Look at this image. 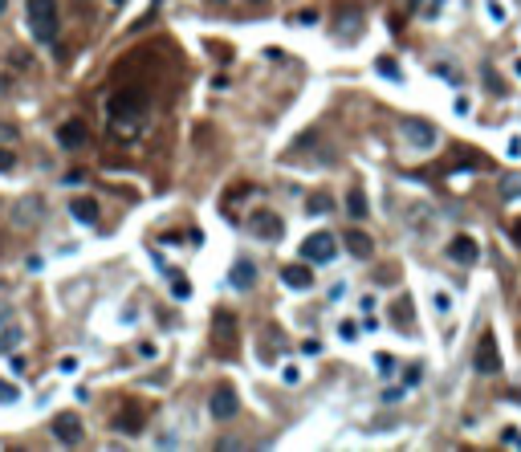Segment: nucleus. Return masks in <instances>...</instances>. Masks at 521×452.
I'll return each mask as SVG.
<instances>
[{"instance_id": "0eeeda50", "label": "nucleus", "mask_w": 521, "mask_h": 452, "mask_svg": "<svg viewBox=\"0 0 521 452\" xmlns=\"http://www.w3.org/2000/svg\"><path fill=\"white\" fill-rule=\"evenodd\" d=\"M86 139H90V127H86L81 118H65L62 127H57V143H62L65 151H78V147H86Z\"/></svg>"}, {"instance_id": "c756f323", "label": "nucleus", "mask_w": 521, "mask_h": 452, "mask_svg": "<svg viewBox=\"0 0 521 452\" xmlns=\"http://www.w3.org/2000/svg\"><path fill=\"white\" fill-rule=\"evenodd\" d=\"M403 383H407V388H416V383H420V367H407V371H403Z\"/></svg>"}, {"instance_id": "dca6fc26", "label": "nucleus", "mask_w": 521, "mask_h": 452, "mask_svg": "<svg viewBox=\"0 0 521 452\" xmlns=\"http://www.w3.org/2000/svg\"><path fill=\"white\" fill-rule=\"evenodd\" d=\"M281 281H285L290 290H309V286H314V273H309L306 265H285V269H281Z\"/></svg>"}, {"instance_id": "20e7f679", "label": "nucleus", "mask_w": 521, "mask_h": 452, "mask_svg": "<svg viewBox=\"0 0 521 452\" xmlns=\"http://www.w3.org/2000/svg\"><path fill=\"white\" fill-rule=\"evenodd\" d=\"M334 253H338V241H334V232H309L306 241H302V257H306V261H318V265H326V261H334Z\"/></svg>"}, {"instance_id": "2f4dec72", "label": "nucleus", "mask_w": 521, "mask_h": 452, "mask_svg": "<svg viewBox=\"0 0 521 452\" xmlns=\"http://www.w3.org/2000/svg\"><path fill=\"white\" fill-rule=\"evenodd\" d=\"M440 9H444V0H432V4H428V9H423V16H436Z\"/></svg>"}, {"instance_id": "c85d7f7f", "label": "nucleus", "mask_w": 521, "mask_h": 452, "mask_svg": "<svg viewBox=\"0 0 521 452\" xmlns=\"http://www.w3.org/2000/svg\"><path fill=\"white\" fill-rule=\"evenodd\" d=\"M309 212H330V200H326V196H314V200H309Z\"/></svg>"}, {"instance_id": "39448f33", "label": "nucleus", "mask_w": 521, "mask_h": 452, "mask_svg": "<svg viewBox=\"0 0 521 452\" xmlns=\"http://www.w3.org/2000/svg\"><path fill=\"white\" fill-rule=\"evenodd\" d=\"M248 228L257 232L260 241H281V237H285V220H281L277 212H253V216H248Z\"/></svg>"}, {"instance_id": "473e14b6", "label": "nucleus", "mask_w": 521, "mask_h": 452, "mask_svg": "<svg viewBox=\"0 0 521 452\" xmlns=\"http://www.w3.org/2000/svg\"><path fill=\"white\" fill-rule=\"evenodd\" d=\"M513 241L521 244V220H513Z\"/></svg>"}, {"instance_id": "9d476101", "label": "nucleus", "mask_w": 521, "mask_h": 452, "mask_svg": "<svg viewBox=\"0 0 521 452\" xmlns=\"http://www.w3.org/2000/svg\"><path fill=\"white\" fill-rule=\"evenodd\" d=\"M236 407H241V400H236V391H232V388H220L216 395H212L208 412L216 416V420H232V416H236Z\"/></svg>"}, {"instance_id": "4be33fe9", "label": "nucleus", "mask_w": 521, "mask_h": 452, "mask_svg": "<svg viewBox=\"0 0 521 452\" xmlns=\"http://www.w3.org/2000/svg\"><path fill=\"white\" fill-rule=\"evenodd\" d=\"M395 322H399V326H411V322H416V314H411V302H407V298L395 306Z\"/></svg>"}, {"instance_id": "2eb2a0df", "label": "nucleus", "mask_w": 521, "mask_h": 452, "mask_svg": "<svg viewBox=\"0 0 521 452\" xmlns=\"http://www.w3.org/2000/svg\"><path fill=\"white\" fill-rule=\"evenodd\" d=\"M114 428H118V432H139V428H143V407L122 404L118 416H114Z\"/></svg>"}, {"instance_id": "412c9836", "label": "nucleus", "mask_w": 521, "mask_h": 452, "mask_svg": "<svg viewBox=\"0 0 521 452\" xmlns=\"http://www.w3.org/2000/svg\"><path fill=\"white\" fill-rule=\"evenodd\" d=\"M374 69H379L383 78H391V81H399V78H403V74H399V65L391 62V57H379V62H374Z\"/></svg>"}, {"instance_id": "393cba45", "label": "nucleus", "mask_w": 521, "mask_h": 452, "mask_svg": "<svg viewBox=\"0 0 521 452\" xmlns=\"http://www.w3.org/2000/svg\"><path fill=\"white\" fill-rule=\"evenodd\" d=\"M13 167H16V155L8 147H0V171H13Z\"/></svg>"}, {"instance_id": "b1692460", "label": "nucleus", "mask_w": 521, "mask_h": 452, "mask_svg": "<svg viewBox=\"0 0 521 452\" xmlns=\"http://www.w3.org/2000/svg\"><path fill=\"white\" fill-rule=\"evenodd\" d=\"M16 395H21L16 383H4V379H0V404H16Z\"/></svg>"}, {"instance_id": "4468645a", "label": "nucleus", "mask_w": 521, "mask_h": 452, "mask_svg": "<svg viewBox=\"0 0 521 452\" xmlns=\"http://www.w3.org/2000/svg\"><path fill=\"white\" fill-rule=\"evenodd\" d=\"M342 241H346V249L355 253L358 261H367L374 253V241L367 237V232H358V228H350V232H342Z\"/></svg>"}, {"instance_id": "72a5a7b5", "label": "nucleus", "mask_w": 521, "mask_h": 452, "mask_svg": "<svg viewBox=\"0 0 521 452\" xmlns=\"http://www.w3.org/2000/svg\"><path fill=\"white\" fill-rule=\"evenodd\" d=\"M4 9H8V0H0V13H4Z\"/></svg>"}, {"instance_id": "aec40b11", "label": "nucleus", "mask_w": 521, "mask_h": 452, "mask_svg": "<svg viewBox=\"0 0 521 452\" xmlns=\"http://www.w3.org/2000/svg\"><path fill=\"white\" fill-rule=\"evenodd\" d=\"M21 339H25V334H21V326H8V330L0 334V355H13L16 346H21Z\"/></svg>"}, {"instance_id": "6e6552de", "label": "nucleus", "mask_w": 521, "mask_h": 452, "mask_svg": "<svg viewBox=\"0 0 521 452\" xmlns=\"http://www.w3.org/2000/svg\"><path fill=\"white\" fill-rule=\"evenodd\" d=\"M216 355H236V322L224 310L216 314Z\"/></svg>"}, {"instance_id": "f3484780", "label": "nucleus", "mask_w": 521, "mask_h": 452, "mask_svg": "<svg viewBox=\"0 0 521 452\" xmlns=\"http://www.w3.org/2000/svg\"><path fill=\"white\" fill-rule=\"evenodd\" d=\"M69 212L78 216L81 225H98V216H102V212H98V204H94V200H86V196H78V200H69Z\"/></svg>"}, {"instance_id": "a211bd4d", "label": "nucleus", "mask_w": 521, "mask_h": 452, "mask_svg": "<svg viewBox=\"0 0 521 452\" xmlns=\"http://www.w3.org/2000/svg\"><path fill=\"white\" fill-rule=\"evenodd\" d=\"M45 208H41V200H21V208H16V220L21 225H29V220H41Z\"/></svg>"}, {"instance_id": "423d86ee", "label": "nucleus", "mask_w": 521, "mask_h": 452, "mask_svg": "<svg viewBox=\"0 0 521 452\" xmlns=\"http://www.w3.org/2000/svg\"><path fill=\"white\" fill-rule=\"evenodd\" d=\"M476 371L481 375L501 371V355H497V339L493 334H481V342H476Z\"/></svg>"}, {"instance_id": "bb28decb", "label": "nucleus", "mask_w": 521, "mask_h": 452, "mask_svg": "<svg viewBox=\"0 0 521 452\" xmlns=\"http://www.w3.org/2000/svg\"><path fill=\"white\" fill-rule=\"evenodd\" d=\"M448 310H452V298L440 290V293H436V314H448Z\"/></svg>"}, {"instance_id": "7ed1b4c3", "label": "nucleus", "mask_w": 521, "mask_h": 452, "mask_svg": "<svg viewBox=\"0 0 521 452\" xmlns=\"http://www.w3.org/2000/svg\"><path fill=\"white\" fill-rule=\"evenodd\" d=\"M399 135H403L407 147H416V151H432L440 139V130L432 127V123H423V118H403L399 123Z\"/></svg>"}, {"instance_id": "ddd939ff", "label": "nucleus", "mask_w": 521, "mask_h": 452, "mask_svg": "<svg viewBox=\"0 0 521 452\" xmlns=\"http://www.w3.org/2000/svg\"><path fill=\"white\" fill-rule=\"evenodd\" d=\"M253 281H257V265L248 257H241L232 265V273H228V286H232V290H253Z\"/></svg>"}, {"instance_id": "f704fd0d", "label": "nucleus", "mask_w": 521, "mask_h": 452, "mask_svg": "<svg viewBox=\"0 0 521 452\" xmlns=\"http://www.w3.org/2000/svg\"><path fill=\"white\" fill-rule=\"evenodd\" d=\"M260 4H265V0H260Z\"/></svg>"}, {"instance_id": "cd10ccee", "label": "nucleus", "mask_w": 521, "mask_h": 452, "mask_svg": "<svg viewBox=\"0 0 521 452\" xmlns=\"http://www.w3.org/2000/svg\"><path fill=\"white\" fill-rule=\"evenodd\" d=\"M374 363H379V375H391V371H395V358H391V355H379Z\"/></svg>"}, {"instance_id": "7c9ffc66", "label": "nucleus", "mask_w": 521, "mask_h": 452, "mask_svg": "<svg viewBox=\"0 0 521 452\" xmlns=\"http://www.w3.org/2000/svg\"><path fill=\"white\" fill-rule=\"evenodd\" d=\"M74 371H78V358L65 355V358H62V375H74Z\"/></svg>"}, {"instance_id": "6ab92c4d", "label": "nucleus", "mask_w": 521, "mask_h": 452, "mask_svg": "<svg viewBox=\"0 0 521 452\" xmlns=\"http://www.w3.org/2000/svg\"><path fill=\"white\" fill-rule=\"evenodd\" d=\"M346 212H350L355 220H362V216H367V196L358 192V188H350V196H346Z\"/></svg>"}, {"instance_id": "a878e982", "label": "nucleus", "mask_w": 521, "mask_h": 452, "mask_svg": "<svg viewBox=\"0 0 521 452\" xmlns=\"http://www.w3.org/2000/svg\"><path fill=\"white\" fill-rule=\"evenodd\" d=\"M338 334H342V339H346V342H355V339H358V326L350 322V318H346V322L338 326Z\"/></svg>"}, {"instance_id": "1a4fd4ad", "label": "nucleus", "mask_w": 521, "mask_h": 452, "mask_svg": "<svg viewBox=\"0 0 521 452\" xmlns=\"http://www.w3.org/2000/svg\"><path fill=\"white\" fill-rule=\"evenodd\" d=\"M53 436L62 440V444H78V440H81V420L74 416V412L53 416Z\"/></svg>"}, {"instance_id": "9b49d317", "label": "nucleus", "mask_w": 521, "mask_h": 452, "mask_svg": "<svg viewBox=\"0 0 521 452\" xmlns=\"http://www.w3.org/2000/svg\"><path fill=\"white\" fill-rule=\"evenodd\" d=\"M334 33H338V37H358V33H362V13L350 9V4H342L338 16H334Z\"/></svg>"}, {"instance_id": "f257e3e1", "label": "nucleus", "mask_w": 521, "mask_h": 452, "mask_svg": "<svg viewBox=\"0 0 521 452\" xmlns=\"http://www.w3.org/2000/svg\"><path fill=\"white\" fill-rule=\"evenodd\" d=\"M25 21H29V33H33L37 45H53V41H57V25H62L57 0H29Z\"/></svg>"}, {"instance_id": "5701e85b", "label": "nucleus", "mask_w": 521, "mask_h": 452, "mask_svg": "<svg viewBox=\"0 0 521 452\" xmlns=\"http://www.w3.org/2000/svg\"><path fill=\"white\" fill-rule=\"evenodd\" d=\"M501 192H505V200H509V196H521V176H505Z\"/></svg>"}, {"instance_id": "f03ea898", "label": "nucleus", "mask_w": 521, "mask_h": 452, "mask_svg": "<svg viewBox=\"0 0 521 452\" xmlns=\"http://www.w3.org/2000/svg\"><path fill=\"white\" fill-rule=\"evenodd\" d=\"M106 111H110V123L118 130L139 127V123H143V114H147V90H139V86H134V90H118V94L110 98V106H106Z\"/></svg>"}, {"instance_id": "f8f14e48", "label": "nucleus", "mask_w": 521, "mask_h": 452, "mask_svg": "<svg viewBox=\"0 0 521 452\" xmlns=\"http://www.w3.org/2000/svg\"><path fill=\"white\" fill-rule=\"evenodd\" d=\"M448 257L460 261V265H472V261L481 257V244L472 241V237H452L448 241Z\"/></svg>"}]
</instances>
